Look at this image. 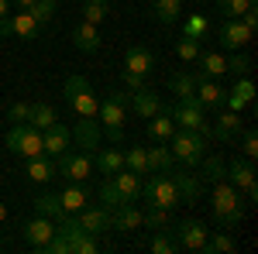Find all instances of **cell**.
I'll use <instances>...</instances> for the list:
<instances>
[{
    "label": "cell",
    "mask_w": 258,
    "mask_h": 254,
    "mask_svg": "<svg viewBox=\"0 0 258 254\" xmlns=\"http://www.w3.org/2000/svg\"><path fill=\"white\" fill-rule=\"evenodd\" d=\"M210 213H214V223H217L220 230H231V227H238L241 216H244V203H241V193L227 182V179H220L214 182V193H210Z\"/></svg>",
    "instance_id": "1"
},
{
    "label": "cell",
    "mask_w": 258,
    "mask_h": 254,
    "mask_svg": "<svg viewBox=\"0 0 258 254\" xmlns=\"http://www.w3.org/2000/svg\"><path fill=\"white\" fill-rule=\"evenodd\" d=\"M127 110H131V97L124 90H107V97L100 100L97 117L107 131V141L120 144L124 141V120H127Z\"/></svg>",
    "instance_id": "2"
},
{
    "label": "cell",
    "mask_w": 258,
    "mask_h": 254,
    "mask_svg": "<svg viewBox=\"0 0 258 254\" xmlns=\"http://www.w3.org/2000/svg\"><path fill=\"white\" fill-rule=\"evenodd\" d=\"M141 179L145 176H135V172H127V168L107 176V182L100 186V206L114 210V206H124V203H135L141 196Z\"/></svg>",
    "instance_id": "3"
},
{
    "label": "cell",
    "mask_w": 258,
    "mask_h": 254,
    "mask_svg": "<svg viewBox=\"0 0 258 254\" xmlns=\"http://www.w3.org/2000/svg\"><path fill=\"white\" fill-rule=\"evenodd\" d=\"M141 199L145 203H152V206H162V210H176L182 206V196H179L176 182L169 172H148V176L141 179Z\"/></svg>",
    "instance_id": "4"
},
{
    "label": "cell",
    "mask_w": 258,
    "mask_h": 254,
    "mask_svg": "<svg viewBox=\"0 0 258 254\" xmlns=\"http://www.w3.org/2000/svg\"><path fill=\"white\" fill-rule=\"evenodd\" d=\"M169 151H172V158H176V165L193 168V165H200L203 155H207V137L197 134V131H182V127H176L172 137H169Z\"/></svg>",
    "instance_id": "5"
},
{
    "label": "cell",
    "mask_w": 258,
    "mask_h": 254,
    "mask_svg": "<svg viewBox=\"0 0 258 254\" xmlns=\"http://www.w3.org/2000/svg\"><path fill=\"white\" fill-rule=\"evenodd\" d=\"M62 97H66V103H69L73 114H80V117H97L100 100H97V93H93V86L83 76L66 79V82H62Z\"/></svg>",
    "instance_id": "6"
},
{
    "label": "cell",
    "mask_w": 258,
    "mask_h": 254,
    "mask_svg": "<svg viewBox=\"0 0 258 254\" xmlns=\"http://www.w3.org/2000/svg\"><path fill=\"white\" fill-rule=\"evenodd\" d=\"M7 148H11V155H18L21 161H24V158L45 155V137H41V131L31 127V124H14V127L7 131Z\"/></svg>",
    "instance_id": "7"
},
{
    "label": "cell",
    "mask_w": 258,
    "mask_h": 254,
    "mask_svg": "<svg viewBox=\"0 0 258 254\" xmlns=\"http://www.w3.org/2000/svg\"><path fill=\"white\" fill-rule=\"evenodd\" d=\"M169 117L176 120V127H182V131H197L203 137H214V124L207 120V110L200 103H176L169 110Z\"/></svg>",
    "instance_id": "8"
},
{
    "label": "cell",
    "mask_w": 258,
    "mask_h": 254,
    "mask_svg": "<svg viewBox=\"0 0 258 254\" xmlns=\"http://www.w3.org/2000/svg\"><path fill=\"white\" fill-rule=\"evenodd\" d=\"M55 176H62L66 182H86L93 176V158L86 151H62L55 161Z\"/></svg>",
    "instance_id": "9"
},
{
    "label": "cell",
    "mask_w": 258,
    "mask_h": 254,
    "mask_svg": "<svg viewBox=\"0 0 258 254\" xmlns=\"http://www.w3.org/2000/svg\"><path fill=\"white\" fill-rule=\"evenodd\" d=\"M7 35H14L21 41H38L41 38V24L28 11H14V14H7V18H0V38H7Z\"/></svg>",
    "instance_id": "10"
},
{
    "label": "cell",
    "mask_w": 258,
    "mask_h": 254,
    "mask_svg": "<svg viewBox=\"0 0 258 254\" xmlns=\"http://www.w3.org/2000/svg\"><path fill=\"white\" fill-rule=\"evenodd\" d=\"M172 237H176L179 251H200L207 247V237H210V227L203 223V220H182L172 227Z\"/></svg>",
    "instance_id": "11"
},
{
    "label": "cell",
    "mask_w": 258,
    "mask_h": 254,
    "mask_svg": "<svg viewBox=\"0 0 258 254\" xmlns=\"http://www.w3.org/2000/svg\"><path fill=\"white\" fill-rule=\"evenodd\" d=\"M251 38H255V31L244 28L241 18H227L224 24H220V31H217V41L227 48V52H238V48H244V45H251Z\"/></svg>",
    "instance_id": "12"
},
{
    "label": "cell",
    "mask_w": 258,
    "mask_h": 254,
    "mask_svg": "<svg viewBox=\"0 0 258 254\" xmlns=\"http://www.w3.org/2000/svg\"><path fill=\"white\" fill-rule=\"evenodd\" d=\"M76 223H80L86 234L100 237V234L110 230V210L107 206H83L80 213H76Z\"/></svg>",
    "instance_id": "13"
},
{
    "label": "cell",
    "mask_w": 258,
    "mask_h": 254,
    "mask_svg": "<svg viewBox=\"0 0 258 254\" xmlns=\"http://www.w3.org/2000/svg\"><path fill=\"white\" fill-rule=\"evenodd\" d=\"M155 65H159L155 52H152V48H145V45H131V48L124 52V72H138V76H148Z\"/></svg>",
    "instance_id": "14"
},
{
    "label": "cell",
    "mask_w": 258,
    "mask_h": 254,
    "mask_svg": "<svg viewBox=\"0 0 258 254\" xmlns=\"http://www.w3.org/2000/svg\"><path fill=\"white\" fill-rule=\"evenodd\" d=\"M224 179H227L238 193H244L248 186H255V165H251V158H231L227 168H224Z\"/></svg>",
    "instance_id": "15"
},
{
    "label": "cell",
    "mask_w": 258,
    "mask_h": 254,
    "mask_svg": "<svg viewBox=\"0 0 258 254\" xmlns=\"http://www.w3.org/2000/svg\"><path fill=\"white\" fill-rule=\"evenodd\" d=\"M21 230H24V240H28L31 247H38V251H41V247H45V244L55 237V220H48V216H38V213H35V220H28Z\"/></svg>",
    "instance_id": "16"
},
{
    "label": "cell",
    "mask_w": 258,
    "mask_h": 254,
    "mask_svg": "<svg viewBox=\"0 0 258 254\" xmlns=\"http://www.w3.org/2000/svg\"><path fill=\"white\" fill-rule=\"evenodd\" d=\"M169 176H172V182H176L182 203H197L200 196H203V179L189 176V172H186V165H179V168L172 165V168H169Z\"/></svg>",
    "instance_id": "17"
},
{
    "label": "cell",
    "mask_w": 258,
    "mask_h": 254,
    "mask_svg": "<svg viewBox=\"0 0 258 254\" xmlns=\"http://www.w3.org/2000/svg\"><path fill=\"white\" fill-rule=\"evenodd\" d=\"M41 137H45V155H52V158H59L62 151L73 148V131H69L66 124H59V120H55L52 127H45Z\"/></svg>",
    "instance_id": "18"
},
{
    "label": "cell",
    "mask_w": 258,
    "mask_h": 254,
    "mask_svg": "<svg viewBox=\"0 0 258 254\" xmlns=\"http://www.w3.org/2000/svg\"><path fill=\"white\" fill-rule=\"evenodd\" d=\"M73 141H80L83 151L93 155L100 148V120L97 117H80V124L73 127Z\"/></svg>",
    "instance_id": "19"
},
{
    "label": "cell",
    "mask_w": 258,
    "mask_h": 254,
    "mask_svg": "<svg viewBox=\"0 0 258 254\" xmlns=\"http://www.w3.org/2000/svg\"><path fill=\"white\" fill-rule=\"evenodd\" d=\"M90 158H93V172H100V176H114V172L124 168V151L120 148H97Z\"/></svg>",
    "instance_id": "20"
},
{
    "label": "cell",
    "mask_w": 258,
    "mask_h": 254,
    "mask_svg": "<svg viewBox=\"0 0 258 254\" xmlns=\"http://www.w3.org/2000/svg\"><path fill=\"white\" fill-rule=\"evenodd\" d=\"M73 45L86 52V55H93L100 52V24H90V21H80L76 28H73Z\"/></svg>",
    "instance_id": "21"
},
{
    "label": "cell",
    "mask_w": 258,
    "mask_h": 254,
    "mask_svg": "<svg viewBox=\"0 0 258 254\" xmlns=\"http://www.w3.org/2000/svg\"><path fill=\"white\" fill-rule=\"evenodd\" d=\"M131 110H135L138 117H145V120H148V117H155V114L162 110L159 93H155V90H148V86L135 90V93H131Z\"/></svg>",
    "instance_id": "22"
},
{
    "label": "cell",
    "mask_w": 258,
    "mask_h": 254,
    "mask_svg": "<svg viewBox=\"0 0 258 254\" xmlns=\"http://www.w3.org/2000/svg\"><path fill=\"white\" fill-rule=\"evenodd\" d=\"M141 227V210L135 203H124V206H114L110 210V230H138Z\"/></svg>",
    "instance_id": "23"
},
{
    "label": "cell",
    "mask_w": 258,
    "mask_h": 254,
    "mask_svg": "<svg viewBox=\"0 0 258 254\" xmlns=\"http://www.w3.org/2000/svg\"><path fill=\"white\" fill-rule=\"evenodd\" d=\"M224 97H227V93L220 90L214 79H203V76L197 79V103L203 107V110H217V107H224Z\"/></svg>",
    "instance_id": "24"
},
{
    "label": "cell",
    "mask_w": 258,
    "mask_h": 254,
    "mask_svg": "<svg viewBox=\"0 0 258 254\" xmlns=\"http://www.w3.org/2000/svg\"><path fill=\"white\" fill-rule=\"evenodd\" d=\"M24 172L31 182H52L55 179V161H48V155H35V158H24Z\"/></svg>",
    "instance_id": "25"
},
{
    "label": "cell",
    "mask_w": 258,
    "mask_h": 254,
    "mask_svg": "<svg viewBox=\"0 0 258 254\" xmlns=\"http://www.w3.org/2000/svg\"><path fill=\"white\" fill-rule=\"evenodd\" d=\"M148 155V172H169L176 165V158L169 151V141H155V148H145Z\"/></svg>",
    "instance_id": "26"
},
{
    "label": "cell",
    "mask_w": 258,
    "mask_h": 254,
    "mask_svg": "<svg viewBox=\"0 0 258 254\" xmlns=\"http://www.w3.org/2000/svg\"><path fill=\"white\" fill-rule=\"evenodd\" d=\"M59 199H62V210H66V213H80L83 206L90 203V193L83 189V182H69L59 193Z\"/></svg>",
    "instance_id": "27"
},
{
    "label": "cell",
    "mask_w": 258,
    "mask_h": 254,
    "mask_svg": "<svg viewBox=\"0 0 258 254\" xmlns=\"http://www.w3.org/2000/svg\"><path fill=\"white\" fill-rule=\"evenodd\" d=\"M241 127H244L241 114L227 110V114H220V117H217V124H214V137H217V141H234Z\"/></svg>",
    "instance_id": "28"
},
{
    "label": "cell",
    "mask_w": 258,
    "mask_h": 254,
    "mask_svg": "<svg viewBox=\"0 0 258 254\" xmlns=\"http://www.w3.org/2000/svg\"><path fill=\"white\" fill-rule=\"evenodd\" d=\"M169 90L179 97V103H197V79L189 72H176L169 79Z\"/></svg>",
    "instance_id": "29"
},
{
    "label": "cell",
    "mask_w": 258,
    "mask_h": 254,
    "mask_svg": "<svg viewBox=\"0 0 258 254\" xmlns=\"http://www.w3.org/2000/svg\"><path fill=\"white\" fill-rule=\"evenodd\" d=\"M152 18L159 24H176L182 18V0H152Z\"/></svg>",
    "instance_id": "30"
},
{
    "label": "cell",
    "mask_w": 258,
    "mask_h": 254,
    "mask_svg": "<svg viewBox=\"0 0 258 254\" xmlns=\"http://www.w3.org/2000/svg\"><path fill=\"white\" fill-rule=\"evenodd\" d=\"M176 131V120L169 117V110H159L155 117H148V137L152 141H169Z\"/></svg>",
    "instance_id": "31"
},
{
    "label": "cell",
    "mask_w": 258,
    "mask_h": 254,
    "mask_svg": "<svg viewBox=\"0 0 258 254\" xmlns=\"http://www.w3.org/2000/svg\"><path fill=\"white\" fill-rule=\"evenodd\" d=\"M200 72H203V79H217L227 72V59L220 55V52H200Z\"/></svg>",
    "instance_id": "32"
},
{
    "label": "cell",
    "mask_w": 258,
    "mask_h": 254,
    "mask_svg": "<svg viewBox=\"0 0 258 254\" xmlns=\"http://www.w3.org/2000/svg\"><path fill=\"white\" fill-rule=\"evenodd\" d=\"M35 213L38 216H48V220H59L66 210H62V199H59V193H41V196H35Z\"/></svg>",
    "instance_id": "33"
},
{
    "label": "cell",
    "mask_w": 258,
    "mask_h": 254,
    "mask_svg": "<svg viewBox=\"0 0 258 254\" xmlns=\"http://www.w3.org/2000/svg\"><path fill=\"white\" fill-rule=\"evenodd\" d=\"M238 251V240L227 234V230H217V234L207 237V247H203V254H234Z\"/></svg>",
    "instance_id": "34"
},
{
    "label": "cell",
    "mask_w": 258,
    "mask_h": 254,
    "mask_svg": "<svg viewBox=\"0 0 258 254\" xmlns=\"http://www.w3.org/2000/svg\"><path fill=\"white\" fill-rule=\"evenodd\" d=\"M55 107H48V103H31V114H28V124L31 127H38V131H45V127H52L55 124Z\"/></svg>",
    "instance_id": "35"
},
{
    "label": "cell",
    "mask_w": 258,
    "mask_h": 254,
    "mask_svg": "<svg viewBox=\"0 0 258 254\" xmlns=\"http://www.w3.org/2000/svg\"><path fill=\"white\" fill-rule=\"evenodd\" d=\"M148 251H152V254H176L179 244H176V237H172V230H169V227L155 230V237L148 240Z\"/></svg>",
    "instance_id": "36"
},
{
    "label": "cell",
    "mask_w": 258,
    "mask_h": 254,
    "mask_svg": "<svg viewBox=\"0 0 258 254\" xmlns=\"http://www.w3.org/2000/svg\"><path fill=\"white\" fill-rule=\"evenodd\" d=\"M141 227H148V230H162V227H169V210L145 203V210H141Z\"/></svg>",
    "instance_id": "37"
},
{
    "label": "cell",
    "mask_w": 258,
    "mask_h": 254,
    "mask_svg": "<svg viewBox=\"0 0 258 254\" xmlns=\"http://www.w3.org/2000/svg\"><path fill=\"white\" fill-rule=\"evenodd\" d=\"M107 14H110V0H83V21L103 24Z\"/></svg>",
    "instance_id": "38"
},
{
    "label": "cell",
    "mask_w": 258,
    "mask_h": 254,
    "mask_svg": "<svg viewBox=\"0 0 258 254\" xmlns=\"http://www.w3.org/2000/svg\"><path fill=\"white\" fill-rule=\"evenodd\" d=\"M124 168L135 172V176H148V155H145V148H127L124 151Z\"/></svg>",
    "instance_id": "39"
},
{
    "label": "cell",
    "mask_w": 258,
    "mask_h": 254,
    "mask_svg": "<svg viewBox=\"0 0 258 254\" xmlns=\"http://www.w3.org/2000/svg\"><path fill=\"white\" fill-rule=\"evenodd\" d=\"M224 168H227V161L220 155H210V158L203 155V182H210V186L220 182V179H224Z\"/></svg>",
    "instance_id": "40"
},
{
    "label": "cell",
    "mask_w": 258,
    "mask_h": 254,
    "mask_svg": "<svg viewBox=\"0 0 258 254\" xmlns=\"http://www.w3.org/2000/svg\"><path fill=\"white\" fill-rule=\"evenodd\" d=\"M55 7H59V0H35L28 14H31V18H35V21H38V24H41V28H45L48 21L55 18Z\"/></svg>",
    "instance_id": "41"
},
{
    "label": "cell",
    "mask_w": 258,
    "mask_h": 254,
    "mask_svg": "<svg viewBox=\"0 0 258 254\" xmlns=\"http://www.w3.org/2000/svg\"><path fill=\"white\" fill-rule=\"evenodd\" d=\"M227 72H231L234 79L248 76V72H251V59H248L241 48H238V52H231V55H227Z\"/></svg>",
    "instance_id": "42"
},
{
    "label": "cell",
    "mask_w": 258,
    "mask_h": 254,
    "mask_svg": "<svg viewBox=\"0 0 258 254\" xmlns=\"http://www.w3.org/2000/svg\"><path fill=\"white\" fill-rule=\"evenodd\" d=\"M176 55L182 62H197L200 59V38H186V35H182V38L176 41Z\"/></svg>",
    "instance_id": "43"
},
{
    "label": "cell",
    "mask_w": 258,
    "mask_h": 254,
    "mask_svg": "<svg viewBox=\"0 0 258 254\" xmlns=\"http://www.w3.org/2000/svg\"><path fill=\"white\" fill-rule=\"evenodd\" d=\"M248 7H255V0H217V11L224 18H241Z\"/></svg>",
    "instance_id": "44"
},
{
    "label": "cell",
    "mask_w": 258,
    "mask_h": 254,
    "mask_svg": "<svg viewBox=\"0 0 258 254\" xmlns=\"http://www.w3.org/2000/svg\"><path fill=\"white\" fill-rule=\"evenodd\" d=\"M182 35H186V38H203V35H207V18H203V14H189L186 24H182Z\"/></svg>",
    "instance_id": "45"
},
{
    "label": "cell",
    "mask_w": 258,
    "mask_h": 254,
    "mask_svg": "<svg viewBox=\"0 0 258 254\" xmlns=\"http://www.w3.org/2000/svg\"><path fill=\"white\" fill-rule=\"evenodd\" d=\"M28 114H31V103H11L7 107V120H14V124H28Z\"/></svg>",
    "instance_id": "46"
},
{
    "label": "cell",
    "mask_w": 258,
    "mask_h": 254,
    "mask_svg": "<svg viewBox=\"0 0 258 254\" xmlns=\"http://www.w3.org/2000/svg\"><path fill=\"white\" fill-rule=\"evenodd\" d=\"M241 155H244V158H255L258 155V134L251 131V127H248L244 137H241Z\"/></svg>",
    "instance_id": "47"
},
{
    "label": "cell",
    "mask_w": 258,
    "mask_h": 254,
    "mask_svg": "<svg viewBox=\"0 0 258 254\" xmlns=\"http://www.w3.org/2000/svg\"><path fill=\"white\" fill-rule=\"evenodd\" d=\"M120 76H124V86L127 90H141L145 86V76H138V72H120Z\"/></svg>",
    "instance_id": "48"
},
{
    "label": "cell",
    "mask_w": 258,
    "mask_h": 254,
    "mask_svg": "<svg viewBox=\"0 0 258 254\" xmlns=\"http://www.w3.org/2000/svg\"><path fill=\"white\" fill-rule=\"evenodd\" d=\"M35 0H11V11H31Z\"/></svg>",
    "instance_id": "49"
},
{
    "label": "cell",
    "mask_w": 258,
    "mask_h": 254,
    "mask_svg": "<svg viewBox=\"0 0 258 254\" xmlns=\"http://www.w3.org/2000/svg\"><path fill=\"white\" fill-rule=\"evenodd\" d=\"M11 14V0H0V18H7Z\"/></svg>",
    "instance_id": "50"
},
{
    "label": "cell",
    "mask_w": 258,
    "mask_h": 254,
    "mask_svg": "<svg viewBox=\"0 0 258 254\" xmlns=\"http://www.w3.org/2000/svg\"><path fill=\"white\" fill-rule=\"evenodd\" d=\"M4 220H7V206L0 203V223H4Z\"/></svg>",
    "instance_id": "51"
}]
</instances>
